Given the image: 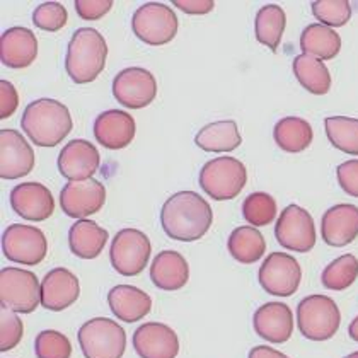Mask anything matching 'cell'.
Returning a JSON list of instances; mask_svg holds the SVG:
<instances>
[{
    "instance_id": "6da1fadb",
    "label": "cell",
    "mask_w": 358,
    "mask_h": 358,
    "mask_svg": "<svg viewBox=\"0 0 358 358\" xmlns=\"http://www.w3.org/2000/svg\"><path fill=\"white\" fill-rule=\"evenodd\" d=\"M213 212L208 201L194 192H179L169 198L161 210L162 229L171 239L193 243L201 239L212 227Z\"/></svg>"
},
{
    "instance_id": "7a4b0ae2",
    "label": "cell",
    "mask_w": 358,
    "mask_h": 358,
    "mask_svg": "<svg viewBox=\"0 0 358 358\" xmlns=\"http://www.w3.org/2000/svg\"><path fill=\"white\" fill-rule=\"evenodd\" d=\"M69 108L57 99H36L28 104L21 118V128L40 147H55L72 131Z\"/></svg>"
},
{
    "instance_id": "3957f363",
    "label": "cell",
    "mask_w": 358,
    "mask_h": 358,
    "mask_svg": "<svg viewBox=\"0 0 358 358\" xmlns=\"http://www.w3.org/2000/svg\"><path fill=\"white\" fill-rule=\"evenodd\" d=\"M108 45L103 34L92 28H80L69 43L65 70L76 84H89L104 70Z\"/></svg>"
},
{
    "instance_id": "277c9868",
    "label": "cell",
    "mask_w": 358,
    "mask_h": 358,
    "mask_svg": "<svg viewBox=\"0 0 358 358\" xmlns=\"http://www.w3.org/2000/svg\"><path fill=\"white\" fill-rule=\"evenodd\" d=\"M248 182L246 166L236 157L222 155L208 161L200 171V186L213 200H234Z\"/></svg>"
},
{
    "instance_id": "5b68a950",
    "label": "cell",
    "mask_w": 358,
    "mask_h": 358,
    "mask_svg": "<svg viewBox=\"0 0 358 358\" xmlns=\"http://www.w3.org/2000/svg\"><path fill=\"white\" fill-rule=\"evenodd\" d=\"M341 314L328 295H309L297 306V326L310 341H328L340 329Z\"/></svg>"
},
{
    "instance_id": "8992f818",
    "label": "cell",
    "mask_w": 358,
    "mask_h": 358,
    "mask_svg": "<svg viewBox=\"0 0 358 358\" xmlns=\"http://www.w3.org/2000/svg\"><path fill=\"white\" fill-rule=\"evenodd\" d=\"M77 338L85 358H122L127 350V333L108 317L89 319Z\"/></svg>"
},
{
    "instance_id": "52a82bcc",
    "label": "cell",
    "mask_w": 358,
    "mask_h": 358,
    "mask_svg": "<svg viewBox=\"0 0 358 358\" xmlns=\"http://www.w3.org/2000/svg\"><path fill=\"white\" fill-rule=\"evenodd\" d=\"M41 303V285L38 276L21 268L0 271V306L19 314H31Z\"/></svg>"
},
{
    "instance_id": "ba28073f",
    "label": "cell",
    "mask_w": 358,
    "mask_h": 358,
    "mask_svg": "<svg viewBox=\"0 0 358 358\" xmlns=\"http://www.w3.org/2000/svg\"><path fill=\"white\" fill-rule=\"evenodd\" d=\"M178 17L169 6L147 2L135 10L131 29L140 41L150 46H162L174 40L178 33Z\"/></svg>"
},
{
    "instance_id": "9c48e42d",
    "label": "cell",
    "mask_w": 358,
    "mask_h": 358,
    "mask_svg": "<svg viewBox=\"0 0 358 358\" xmlns=\"http://www.w3.org/2000/svg\"><path fill=\"white\" fill-rule=\"evenodd\" d=\"M152 252L149 237L138 229H123L115 236L110 249L113 268L123 276H137L145 270Z\"/></svg>"
},
{
    "instance_id": "30bf717a",
    "label": "cell",
    "mask_w": 358,
    "mask_h": 358,
    "mask_svg": "<svg viewBox=\"0 0 358 358\" xmlns=\"http://www.w3.org/2000/svg\"><path fill=\"white\" fill-rule=\"evenodd\" d=\"M2 251L9 262L34 266L46 258L48 241L38 227L13 224L3 231Z\"/></svg>"
},
{
    "instance_id": "8fae6325",
    "label": "cell",
    "mask_w": 358,
    "mask_h": 358,
    "mask_svg": "<svg viewBox=\"0 0 358 358\" xmlns=\"http://www.w3.org/2000/svg\"><path fill=\"white\" fill-rule=\"evenodd\" d=\"M275 236L280 246L295 252H309L316 246V225L307 210L289 205L282 210L275 225Z\"/></svg>"
},
{
    "instance_id": "7c38bea8",
    "label": "cell",
    "mask_w": 358,
    "mask_h": 358,
    "mask_svg": "<svg viewBox=\"0 0 358 358\" xmlns=\"http://www.w3.org/2000/svg\"><path fill=\"white\" fill-rule=\"evenodd\" d=\"M259 285L275 297H290L299 290L302 268L294 256L287 252H271L259 268Z\"/></svg>"
},
{
    "instance_id": "4fadbf2b",
    "label": "cell",
    "mask_w": 358,
    "mask_h": 358,
    "mask_svg": "<svg viewBox=\"0 0 358 358\" xmlns=\"http://www.w3.org/2000/svg\"><path fill=\"white\" fill-rule=\"evenodd\" d=\"M113 96L124 108L142 110L157 96V80L142 67L123 69L113 80Z\"/></svg>"
},
{
    "instance_id": "5bb4252c",
    "label": "cell",
    "mask_w": 358,
    "mask_h": 358,
    "mask_svg": "<svg viewBox=\"0 0 358 358\" xmlns=\"http://www.w3.org/2000/svg\"><path fill=\"white\" fill-rule=\"evenodd\" d=\"M106 188L96 179L87 181H70L60 192V207L65 215L72 219L84 220L85 217L94 215L104 207Z\"/></svg>"
},
{
    "instance_id": "9a60e30c",
    "label": "cell",
    "mask_w": 358,
    "mask_h": 358,
    "mask_svg": "<svg viewBox=\"0 0 358 358\" xmlns=\"http://www.w3.org/2000/svg\"><path fill=\"white\" fill-rule=\"evenodd\" d=\"M34 150L17 130H0V178L13 181L34 169Z\"/></svg>"
},
{
    "instance_id": "2e32d148",
    "label": "cell",
    "mask_w": 358,
    "mask_h": 358,
    "mask_svg": "<svg viewBox=\"0 0 358 358\" xmlns=\"http://www.w3.org/2000/svg\"><path fill=\"white\" fill-rule=\"evenodd\" d=\"M101 155L94 143L77 138L69 142L58 154V171L69 181H87L99 169Z\"/></svg>"
},
{
    "instance_id": "e0dca14e",
    "label": "cell",
    "mask_w": 358,
    "mask_h": 358,
    "mask_svg": "<svg viewBox=\"0 0 358 358\" xmlns=\"http://www.w3.org/2000/svg\"><path fill=\"white\" fill-rule=\"evenodd\" d=\"M10 207L19 217L31 222H43L53 215L55 200L41 182H21L10 192Z\"/></svg>"
},
{
    "instance_id": "ac0fdd59",
    "label": "cell",
    "mask_w": 358,
    "mask_h": 358,
    "mask_svg": "<svg viewBox=\"0 0 358 358\" xmlns=\"http://www.w3.org/2000/svg\"><path fill=\"white\" fill-rule=\"evenodd\" d=\"M134 348L140 358H176L179 338L162 322H145L134 333Z\"/></svg>"
},
{
    "instance_id": "d6986e66",
    "label": "cell",
    "mask_w": 358,
    "mask_h": 358,
    "mask_svg": "<svg viewBox=\"0 0 358 358\" xmlns=\"http://www.w3.org/2000/svg\"><path fill=\"white\" fill-rule=\"evenodd\" d=\"M256 334L270 343H287L294 333V314L283 302H266L252 316Z\"/></svg>"
},
{
    "instance_id": "ffe728a7",
    "label": "cell",
    "mask_w": 358,
    "mask_h": 358,
    "mask_svg": "<svg viewBox=\"0 0 358 358\" xmlns=\"http://www.w3.org/2000/svg\"><path fill=\"white\" fill-rule=\"evenodd\" d=\"M321 237L333 248L352 244L358 237V207L340 203L326 210L321 220Z\"/></svg>"
},
{
    "instance_id": "44dd1931",
    "label": "cell",
    "mask_w": 358,
    "mask_h": 358,
    "mask_svg": "<svg viewBox=\"0 0 358 358\" xmlns=\"http://www.w3.org/2000/svg\"><path fill=\"white\" fill-rule=\"evenodd\" d=\"M80 295L79 278L67 268H55L48 271L41 282V306L45 309L60 313L73 306Z\"/></svg>"
},
{
    "instance_id": "7402d4cb",
    "label": "cell",
    "mask_w": 358,
    "mask_h": 358,
    "mask_svg": "<svg viewBox=\"0 0 358 358\" xmlns=\"http://www.w3.org/2000/svg\"><path fill=\"white\" fill-rule=\"evenodd\" d=\"M135 120L122 110L101 113L94 122V137L103 147L120 150L130 145L135 138Z\"/></svg>"
},
{
    "instance_id": "603a6c76",
    "label": "cell",
    "mask_w": 358,
    "mask_h": 358,
    "mask_svg": "<svg viewBox=\"0 0 358 358\" xmlns=\"http://www.w3.org/2000/svg\"><path fill=\"white\" fill-rule=\"evenodd\" d=\"M38 40L28 28L6 29L0 38V60L9 69H26L36 60Z\"/></svg>"
},
{
    "instance_id": "cb8c5ba5",
    "label": "cell",
    "mask_w": 358,
    "mask_h": 358,
    "mask_svg": "<svg viewBox=\"0 0 358 358\" xmlns=\"http://www.w3.org/2000/svg\"><path fill=\"white\" fill-rule=\"evenodd\" d=\"M150 278L157 289L174 292L182 289L189 280V266L178 251H162L154 258Z\"/></svg>"
},
{
    "instance_id": "d4e9b609",
    "label": "cell",
    "mask_w": 358,
    "mask_h": 358,
    "mask_svg": "<svg viewBox=\"0 0 358 358\" xmlns=\"http://www.w3.org/2000/svg\"><path fill=\"white\" fill-rule=\"evenodd\" d=\"M111 313L124 322H137L152 309V299L147 292L134 285H116L108 294Z\"/></svg>"
},
{
    "instance_id": "484cf974",
    "label": "cell",
    "mask_w": 358,
    "mask_h": 358,
    "mask_svg": "<svg viewBox=\"0 0 358 358\" xmlns=\"http://www.w3.org/2000/svg\"><path fill=\"white\" fill-rule=\"evenodd\" d=\"M108 231L92 220H77L69 231L70 251L83 259H94L108 243Z\"/></svg>"
},
{
    "instance_id": "4316f807",
    "label": "cell",
    "mask_w": 358,
    "mask_h": 358,
    "mask_svg": "<svg viewBox=\"0 0 358 358\" xmlns=\"http://www.w3.org/2000/svg\"><path fill=\"white\" fill-rule=\"evenodd\" d=\"M194 143L205 152H232L243 143L239 127L232 120L210 123L194 137Z\"/></svg>"
},
{
    "instance_id": "83f0119b",
    "label": "cell",
    "mask_w": 358,
    "mask_h": 358,
    "mask_svg": "<svg viewBox=\"0 0 358 358\" xmlns=\"http://www.w3.org/2000/svg\"><path fill=\"white\" fill-rule=\"evenodd\" d=\"M303 55L317 60H333L341 50V38L334 29L324 24H310L303 29L301 36Z\"/></svg>"
},
{
    "instance_id": "f1b7e54d",
    "label": "cell",
    "mask_w": 358,
    "mask_h": 358,
    "mask_svg": "<svg viewBox=\"0 0 358 358\" xmlns=\"http://www.w3.org/2000/svg\"><path fill=\"white\" fill-rule=\"evenodd\" d=\"M227 249L236 262L243 264H252L264 256L266 241L262 232L252 225H243L232 231L229 236Z\"/></svg>"
},
{
    "instance_id": "f546056e",
    "label": "cell",
    "mask_w": 358,
    "mask_h": 358,
    "mask_svg": "<svg viewBox=\"0 0 358 358\" xmlns=\"http://www.w3.org/2000/svg\"><path fill=\"white\" fill-rule=\"evenodd\" d=\"M273 137L276 145L289 154H299L313 143V127L299 116H287L275 124Z\"/></svg>"
},
{
    "instance_id": "4dcf8cb0",
    "label": "cell",
    "mask_w": 358,
    "mask_h": 358,
    "mask_svg": "<svg viewBox=\"0 0 358 358\" xmlns=\"http://www.w3.org/2000/svg\"><path fill=\"white\" fill-rule=\"evenodd\" d=\"M292 70H294V76L299 80V84L306 91H309L310 94L322 96L329 92L331 73L328 67L321 60H317V58L303 55L302 53V55L294 58Z\"/></svg>"
},
{
    "instance_id": "1f68e13d",
    "label": "cell",
    "mask_w": 358,
    "mask_h": 358,
    "mask_svg": "<svg viewBox=\"0 0 358 358\" xmlns=\"http://www.w3.org/2000/svg\"><path fill=\"white\" fill-rule=\"evenodd\" d=\"M287 26V15L285 10L276 3H268L262 7L256 14L255 19V33L256 40L262 45L268 46L271 52H276L282 43L283 31Z\"/></svg>"
},
{
    "instance_id": "d6a6232c",
    "label": "cell",
    "mask_w": 358,
    "mask_h": 358,
    "mask_svg": "<svg viewBox=\"0 0 358 358\" xmlns=\"http://www.w3.org/2000/svg\"><path fill=\"white\" fill-rule=\"evenodd\" d=\"M324 128L331 145L348 155H358V118L329 116L324 120Z\"/></svg>"
},
{
    "instance_id": "836d02e7",
    "label": "cell",
    "mask_w": 358,
    "mask_h": 358,
    "mask_svg": "<svg viewBox=\"0 0 358 358\" xmlns=\"http://www.w3.org/2000/svg\"><path fill=\"white\" fill-rule=\"evenodd\" d=\"M358 278V259L353 255H343L324 268L321 283L324 289L341 292L352 287Z\"/></svg>"
},
{
    "instance_id": "e575fe53",
    "label": "cell",
    "mask_w": 358,
    "mask_h": 358,
    "mask_svg": "<svg viewBox=\"0 0 358 358\" xmlns=\"http://www.w3.org/2000/svg\"><path fill=\"white\" fill-rule=\"evenodd\" d=\"M243 215L252 227L271 224L276 217V201L271 194L258 192L251 193L243 203Z\"/></svg>"
},
{
    "instance_id": "d590c367",
    "label": "cell",
    "mask_w": 358,
    "mask_h": 358,
    "mask_svg": "<svg viewBox=\"0 0 358 358\" xmlns=\"http://www.w3.org/2000/svg\"><path fill=\"white\" fill-rule=\"evenodd\" d=\"M319 24L328 28H341L352 17V6L348 0H317L310 6Z\"/></svg>"
},
{
    "instance_id": "8d00e7d4",
    "label": "cell",
    "mask_w": 358,
    "mask_h": 358,
    "mask_svg": "<svg viewBox=\"0 0 358 358\" xmlns=\"http://www.w3.org/2000/svg\"><path fill=\"white\" fill-rule=\"evenodd\" d=\"M34 353L36 358H70L72 345L60 331L46 329L41 331L34 340Z\"/></svg>"
},
{
    "instance_id": "74e56055",
    "label": "cell",
    "mask_w": 358,
    "mask_h": 358,
    "mask_svg": "<svg viewBox=\"0 0 358 358\" xmlns=\"http://www.w3.org/2000/svg\"><path fill=\"white\" fill-rule=\"evenodd\" d=\"M67 9L60 2H43L33 13L34 26L48 33L60 31L67 24Z\"/></svg>"
},
{
    "instance_id": "f35d334b",
    "label": "cell",
    "mask_w": 358,
    "mask_h": 358,
    "mask_svg": "<svg viewBox=\"0 0 358 358\" xmlns=\"http://www.w3.org/2000/svg\"><path fill=\"white\" fill-rule=\"evenodd\" d=\"M24 324L13 310L2 309L0 313V352H9L21 343Z\"/></svg>"
},
{
    "instance_id": "ab89813d",
    "label": "cell",
    "mask_w": 358,
    "mask_h": 358,
    "mask_svg": "<svg viewBox=\"0 0 358 358\" xmlns=\"http://www.w3.org/2000/svg\"><path fill=\"white\" fill-rule=\"evenodd\" d=\"M76 13L84 21H97L106 15L115 6L113 0H76Z\"/></svg>"
},
{
    "instance_id": "60d3db41",
    "label": "cell",
    "mask_w": 358,
    "mask_h": 358,
    "mask_svg": "<svg viewBox=\"0 0 358 358\" xmlns=\"http://www.w3.org/2000/svg\"><path fill=\"white\" fill-rule=\"evenodd\" d=\"M336 176L341 189L350 196L358 198V159H352L338 166Z\"/></svg>"
},
{
    "instance_id": "b9f144b4",
    "label": "cell",
    "mask_w": 358,
    "mask_h": 358,
    "mask_svg": "<svg viewBox=\"0 0 358 358\" xmlns=\"http://www.w3.org/2000/svg\"><path fill=\"white\" fill-rule=\"evenodd\" d=\"M17 106L19 94L14 85L9 80H0V118H10Z\"/></svg>"
},
{
    "instance_id": "7bdbcfd3",
    "label": "cell",
    "mask_w": 358,
    "mask_h": 358,
    "mask_svg": "<svg viewBox=\"0 0 358 358\" xmlns=\"http://www.w3.org/2000/svg\"><path fill=\"white\" fill-rule=\"evenodd\" d=\"M173 6L181 9L182 13L192 15H203L213 10L215 2L213 0H174Z\"/></svg>"
},
{
    "instance_id": "ee69618b",
    "label": "cell",
    "mask_w": 358,
    "mask_h": 358,
    "mask_svg": "<svg viewBox=\"0 0 358 358\" xmlns=\"http://www.w3.org/2000/svg\"><path fill=\"white\" fill-rule=\"evenodd\" d=\"M248 358H289L285 353L278 352V350L271 348V346H255L249 352Z\"/></svg>"
},
{
    "instance_id": "f6af8a7d",
    "label": "cell",
    "mask_w": 358,
    "mask_h": 358,
    "mask_svg": "<svg viewBox=\"0 0 358 358\" xmlns=\"http://www.w3.org/2000/svg\"><path fill=\"white\" fill-rule=\"evenodd\" d=\"M348 334H350V338H352L353 341H357V343H358V316L353 319L352 324H350Z\"/></svg>"
},
{
    "instance_id": "bcb514c9",
    "label": "cell",
    "mask_w": 358,
    "mask_h": 358,
    "mask_svg": "<svg viewBox=\"0 0 358 358\" xmlns=\"http://www.w3.org/2000/svg\"><path fill=\"white\" fill-rule=\"evenodd\" d=\"M345 358H358V352H353V353H350L348 357H345Z\"/></svg>"
}]
</instances>
